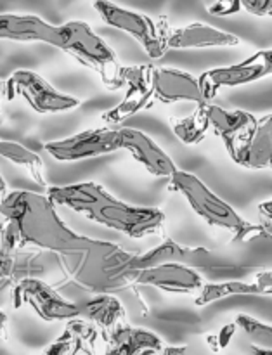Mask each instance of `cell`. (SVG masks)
<instances>
[{"instance_id":"4","label":"cell","mask_w":272,"mask_h":355,"mask_svg":"<svg viewBox=\"0 0 272 355\" xmlns=\"http://www.w3.org/2000/svg\"><path fill=\"white\" fill-rule=\"evenodd\" d=\"M92 6L108 26L130 35L144 49L146 54L155 61L162 59L170 51V24L167 16L155 19L148 14L135 12V10L117 6L111 0H94Z\"/></svg>"},{"instance_id":"32","label":"cell","mask_w":272,"mask_h":355,"mask_svg":"<svg viewBox=\"0 0 272 355\" xmlns=\"http://www.w3.org/2000/svg\"><path fill=\"white\" fill-rule=\"evenodd\" d=\"M186 347H170V349H163V354H184L186 352Z\"/></svg>"},{"instance_id":"13","label":"cell","mask_w":272,"mask_h":355,"mask_svg":"<svg viewBox=\"0 0 272 355\" xmlns=\"http://www.w3.org/2000/svg\"><path fill=\"white\" fill-rule=\"evenodd\" d=\"M106 343L104 331L89 319L73 318L66 321V328L51 345L45 349L49 355H75L96 354L101 345Z\"/></svg>"},{"instance_id":"1","label":"cell","mask_w":272,"mask_h":355,"mask_svg":"<svg viewBox=\"0 0 272 355\" xmlns=\"http://www.w3.org/2000/svg\"><path fill=\"white\" fill-rule=\"evenodd\" d=\"M3 217V243L12 252L44 250L58 257L62 272L75 279L92 260L106 250L108 241L76 234L56 211L47 194L12 191L0 200Z\"/></svg>"},{"instance_id":"15","label":"cell","mask_w":272,"mask_h":355,"mask_svg":"<svg viewBox=\"0 0 272 355\" xmlns=\"http://www.w3.org/2000/svg\"><path fill=\"white\" fill-rule=\"evenodd\" d=\"M124 134V149L132 158L141 163L151 175L170 177L177 170L173 159L153 141L144 132L135 128H121Z\"/></svg>"},{"instance_id":"17","label":"cell","mask_w":272,"mask_h":355,"mask_svg":"<svg viewBox=\"0 0 272 355\" xmlns=\"http://www.w3.org/2000/svg\"><path fill=\"white\" fill-rule=\"evenodd\" d=\"M239 44H241L239 37L205 23H191L187 26L170 30L169 37L170 49L236 47Z\"/></svg>"},{"instance_id":"11","label":"cell","mask_w":272,"mask_h":355,"mask_svg":"<svg viewBox=\"0 0 272 355\" xmlns=\"http://www.w3.org/2000/svg\"><path fill=\"white\" fill-rule=\"evenodd\" d=\"M137 286H153L167 293L191 295L203 288V276L196 269L179 262H167L135 272Z\"/></svg>"},{"instance_id":"6","label":"cell","mask_w":272,"mask_h":355,"mask_svg":"<svg viewBox=\"0 0 272 355\" xmlns=\"http://www.w3.org/2000/svg\"><path fill=\"white\" fill-rule=\"evenodd\" d=\"M3 97L7 101L23 99L31 110L40 114L65 113L80 106L78 99L59 92L44 76L31 69H16L3 82Z\"/></svg>"},{"instance_id":"20","label":"cell","mask_w":272,"mask_h":355,"mask_svg":"<svg viewBox=\"0 0 272 355\" xmlns=\"http://www.w3.org/2000/svg\"><path fill=\"white\" fill-rule=\"evenodd\" d=\"M80 309H82L83 318L99 326L104 333L127 319L124 304L113 293H94L90 300L80 304Z\"/></svg>"},{"instance_id":"23","label":"cell","mask_w":272,"mask_h":355,"mask_svg":"<svg viewBox=\"0 0 272 355\" xmlns=\"http://www.w3.org/2000/svg\"><path fill=\"white\" fill-rule=\"evenodd\" d=\"M0 156L9 159L14 165L23 166L24 170H28L31 179H33L38 186L47 187V180H45L44 177V162H42V158L37 153L30 151V149L24 148L19 142L0 141Z\"/></svg>"},{"instance_id":"9","label":"cell","mask_w":272,"mask_h":355,"mask_svg":"<svg viewBox=\"0 0 272 355\" xmlns=\"http://www.w3.org/2000/svg\"><path fill=\"white\" fill-rule=\"evenodd\" d=\"M153 75H155L153 64L124 66L121 68V78H124L125 87L124 97L117 106L103 113L101 120L106 121L110 127H117L141 111L153 107V103L156 101Z\"/></svg>"},{"instance_id":"12","label":"cell","mask_w":272,"mask_h":355,"mask_svg":"<svg viewBox=\"0 0 272 355\" xmlns=\"http://www.w3.org/2000/svg\"><path fill=\"white\" fill-rule=\"evenodd\" d=\"M232 162L250 170H272V113L257 118L245 139L228 149Z\"/></svg>"},{"instance_id":"10","label":"cell","mask_w":272,"mask_h":355,"mask_svg":"<svg viewBox=\"0 0 272 355\" xmlns=\"http://www.w3.org/2000/svg\"><path fill=\"white\" fill-rule=\"evenodd\" d=\"M272 75V49H262L238 64L214 68L200 75V85L207 101H212L221 89L259 82Z\"/></svg>"},{"instance_id":"5","label":"cell","mask_w":272,"mask_h":355,"mask_svg":"<svg viewBox=\"0 0 272 355\" xmlns=\"http://www.w3.org/2000/svg\"><path fill=\"white\" fill-rule=\"evenodd\" d=\"M170 191L182 194L189 207L210 225L228 229L231 232H236L245 225V218L194 173L177 168L170 175Z\"/></svg>"},{"instance_id":"21","label":"cell","mask_w":272,"mask_h":355,"mask_svg":"<svg viewBox=\"0 0 272 355\" xmlns=\"http://www.w3.org/2000/svg\"><path fill=\"white\" fill-rule=\"evenodd\" d=\"M208 104H196V110L184 118H170V127L173 134L182 144L196 146L207 137L210 130V118H208Z\"/></svg>"},{"instance_id":"3","label":"cell","mask_w":272,"mask_h":355,"mask_svg":"<svg viewBox=\"0 0 272 355\" xmlns=\"http://www.w3.org/2000/svg\"><path fill=\"white\" fill-rule=\"evenodd\" d=\"M52 47L71 55L80 64L97 73L104 87L110 90L124 87V66L120 64L113 49L85 21H68L58 24Z\"/></svg>"},{"instance_id":"8","label":"cell","mask_w":272,"mask_h":355,"mask_svg":"<svg viewBox=\"0 0 272 355\" xmlns=\"http://www.w3.org/2000/svg\"><path fill=\"white\" fill-rule=\"evenodd\" d=\"M44 149L58 162H83L124 149V134L121 128H90L71 137L45 142Z\"/></svg>"},{"instance_id":"22","label":"cell","mask_w":272,"mask_h":355,"mask_svg":"<svg viewBox=\"0 0 272 355\" xmlns=\"http://www.w3.org/2000/svg\"><path fill=\"white\" fill-rule=\"evenodd\" d=\"M239 295H264L262 288L253 281V283H243L238 279L222 281V283H205L203 288L198 291V297L194 304L198 307H205L208 304L222 300L229 297H239Z\"/></svg>"},{"instance_id":"28","label":"cell","mask_w":272,"mask_h":355,"mask_svg":"<svg viewBox=\"0 0 272 355\" xmlns=\"http://www.w3.org/2000/svg\"><path fill=\"white\" fill-rule=\"evenodd\" d=\"M241 7L253 16L272 17V0H241Z\"/></svg>"},{"instance_id":"34","label":"cell","mask_w":272,"mask_h":355,"mask_svg":"<svg viewBox=\"0 0 272 355\" xmlns=\"http://www.w3.org/2000/svg\"><path fill=\"white\" fill-rule=\"evenodd\" d=\"M2 99H3V82L0 80V104H2Z\"/></svg>"},{"instance_id":"18","label":"cell","mask_w":272,"mask_h":355,"mask_svg":"<svg viewBox=\"0 0 272 355\" xmlns=\"http://www.w3.org/2000/svg\"><path fill=\"white\" fill-rule=\"evenodd\" d=\"M56 24L47 23L35 14H0V40L42 42L52 45Z\"/></svg>"},{"instance_id":"26","label":"cell","mask_w":272,"mask_h":355,"mask_svg":"<svg viewBox=\"0 0 272 355\" xmlns=\"http://www.w3.org/2000/svg\"><path fill=\"white\" fill-rule=\"evenodd\" d=\"M236 331H238V324H236V322L222 326L219 331L212 333V335L207 336V345L210 347V350H214V352H221V350H224L226 347L231 343V340L235 338Z\"/></svg>"},{"instance_id":"27","label":"cell","mask_w":272,"mask_h":355,"mask_svg":"<svg viewBox=\"0 0 272 355\" xmlns=\"http://www.w3.org/2000/svg\"><path fill=\"white\" fill-rule=\"evenodd\" d=\"M241 9V0H215V2L208 7V12H210L212 16L226 17L232 16V14H238Z\"/></svg>"},{"instance_id":"19","label":"cell","mask_w":272,"mask_h":355,"mask_svg":"<svg viewBox=\"0 0 272 355\" xmlns=\"http://www.w3.org/2000/svg\"><path fill=\"white\" fill-rule=\"evenodd\" d=\"M208 118H210V127L222 139L226 149L232 148L241 139H245L257 121V116L248 111L226 110L215 104H208Z\"/></svg>"},{"instance_id":"24","label":"cell","mask_w":272,"mask_h":355,"mask_svg":"<svg viewBox=\"0 0 272 355\" xmlns=\"http://www.w3.org/2000/svg\"><path fill=\"white\" fill-rule=\"evenodd\" d=\"M236 324L245 333L252 342L255 352H272V326L252 315L239 314L236 318Z\"/></svg>"},{"instance_id":"25","label":"cell","mask_w":272,"mask_h":355,"mask_svg":"<svg viewBox=\"0 0 272 355\" xmlns=\"http://www.w3.org/2000/svg\"><path fill=\"white\" fill-rule=\"evenodd\" d=\"M21 252H12L3 243L2 225H0V279L16 283L17 279L24 277L21 274Z\"/></svg>"},{"instance_id":"14","label":"cell","mask_w":272,"mask_h":355,"mask_svg":"<svg viewBox=\"0 0 272 355\" xmlns=\"http://www.w3.org/2000/svg\"><path fill=\"white\" fill-rule=\"evenodd\" d=\"M153 80H155V96L162 103H210L201 90L200 78L182 69L155 66Z\"/></svg>"},{"instance_id":"33","label":"cell","mask_w":272,"mask_h":355,"mask_svg":"<svg viewBox=\"0 0 272 355\" xmlns=\"http://www.w3.org/2000/svg\"><path fill=\"white\" fill-rule=\"evenodd\" d=\"M6 193H7V184H6V180L2 179V175H0V200L6 196Z\"/></svg>"},{"instance_id":"29","label":"cell","mask_w":272,"mask_h":355,"mask_svg":"<svg viewBox=\"0 0 272 355\" xmlns=\"http://www.w3.org/2000/svg\"><path fill=\"white\" fill-rule=\"evenodd\" d=\"M255 283L262 288L264 295H272V270H264L255 276Z\"/></svg>"},{"instance_id":"2","label":"cell","mask_w":272,"mask_h":355,"mask_svg":"<svg viewBox=\"0 0 272 355\" xmlns=\"http://www.w3.org/2000/svg\"><path fill=\"white\" fill-rule=\"evenodd\" d=\"M47 196L56 205L69 208L89 220L114 229L128 238L141 239L155 236L165 227V214L162 210L125 203L96 182L51 186L47 187Z\"/></svg>"},{"instance_id":"7","label":"cell","mask_w":272,"mask_h":355,"mask_svg":"<svg viewBox=\"0 0 272 355\" xmlns=\"http://www.w3.org/2000/svg\"><path fill=\"white\" fill-rule=\"evenodd\" d=\"M12 304L14 309H33L35 314L47 322L68 321L82 315L80 304L66 300L51 284L33 276H24L14 283Z\"/></svg>"},{"instance_id":"16","label":"cell","mask_w":272,"mask_h":355,"mask_svg":"<svg viewBox=\"0 0 272 355\" xmlns=\"http://www.w3.org/2000/svg\"><path fill=\"white\" fill-rule=\"evenodd\" d=\"M106 336V354L144 355L158 354L163 350V340L155 333L142 328H134L120 322L113 329L104 333Z\"/></svg>"},{"instance_id":"30","label":"cell","mask_w":272,"mask_h":355,"mask_svg":"<svg viewBox=\"0 0 272 355\" xmlns=\"http://www.w3.org/2000/svg\"><path fill=\"white\" fill-rule=\"evenodd\" d=\"M259 211L264 215V217L271 218V220H272V198H271V200L264 201V203L259 205Z\"/></svg>"},{"instance_id":"31","label":"cell","mask_w":272,"mask_h":355,"mask_svg":"<svg viewBox=\"0 0 272 355\" xmlns=\"http://www.w3.org/2000/svg\"><path fill=\"white\" fill-rule=\"evenodd\" d=\"M7 336V314L0 311V338Z\"/></svg>"}]
</instances>
